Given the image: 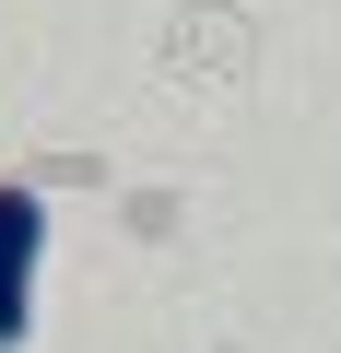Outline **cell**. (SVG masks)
<instances>
[{
  "label": "cell",
  "instance_id": "obj_1",
  "mask_svg": "<svg viewBox=\"0 0 341 353\" xmlns=\"http://www.w3.org/2000/svg\"><path fill=\"white\" fill-rule=\"evenodd\" d=\"M36 248H48L36 189H0V353H12V341H24V318H36Z\"/></svg>",
  "mask_w": 341,
  "mask_h": 353
}]
</instances>
